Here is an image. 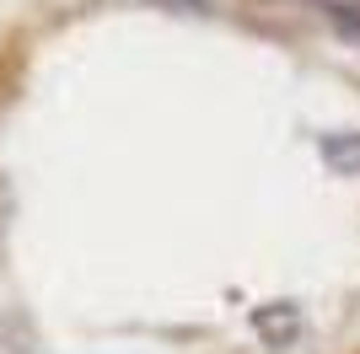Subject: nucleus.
I'll list each match as a JSON object with an SVG mask.
<instances>
[{
	"label": "nucleus",
	"instance_id": "obj_1",
	"mask_svg": "<svg viewBox=\"0 0 360 354\" xmlns=\"http://www.w3.org/2000/svg\"><path fill=\"white\" fill-rule=\"evenodd\" d=\"M253 333L264 343H274V349H285L290 339L301 333V311L290 306V301H274V306H258L253 311Z\"/></svg>",
	"mask_w": 360,
	"mask_h": 354
},
{
	"label": "nucleus",
	"instance_id": "obj_2",
	"mask_svg": "<svg viewBox=\"0 0 360 354\" xmlns=\"http://www.w3.org/2000/svg\"><path fill=\"white\" fill-rule=\"evenodd\" d=\"M323 162L339 177H360V134H328L323 140Z\"/></svg>",
	"mask_w": 360,
	"mask_h": 354
},
{
	"label": "nucleus",
	"instance_id": "obj_3",
	"mask_svg": "<svg viewBox=\"0 0 360 354\" xmlns=\"http://www.w3.org/2000/svg\"><path fill=\"white\" fill-rule=\"evenodd\" d=\"M328 16L349 32V38H360V6L355 0H328Z\"/></svg>",
	"mask_w": 360,
	"mask_h": 354
}]
</instances>
